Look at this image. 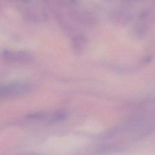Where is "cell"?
<instances>
[{
	"label": "cell",
	"instance_id": "cell-1",
	"mask_svg": "<svg viewBox=\"0 0 155 155\" xmlns=\"http://www.w3.org/2000/svg\"><path fill=\"white\" fill-rule=\"evenodd\" d=\"M3 58L11 62H30L33 60V56L28 52L23 51H6L3 54Z\"/></svg>",
	"mask_w": 155,
	"mask_h": 155
},
{
	"label": "cell",
	"instance_id": "cell-4",
	"mask_svg": "<svg viewBox=\"0 0 155 155\" xmlns=\"http://www.w3.org/2000/svg\"><path fill=\"white\" fill-rule=\"evenodd\" d=\"M73 44L74 45V48L77 50L81 49L82 47H83L84 44V38L82 37H76L73 39Z\"/></svg>",
	"mask_w": 155,
	"mask_h": 155
},
{
	"label": "cell",
	"instance_id": "cell-5",
	"mask_svg": "<svg viewBox=\"0 0 155 155\" xmlns=\"http://www.w3.org/2000/svg\"><path fill=\"white\" fill-rule=\"evenodd\" d=\"M66 115L64 113H56L52 116V121L53 122H58L64 120Z\"/></svg>",
	"mask_w": 155,
	"mask_h": 155
},
{
	"label": "cell",
	"instance_id": "cell-2",
	"mask_svg": "<svg viewBox=\"0 0 155 155\" xmlns=\"http://www.w3.org/2000/svg\"><path fill=\"white\" fill-rule=\"evenodd\" d=\"M70 15L80 23L86 24H93L96 23V18L89 12L83 10H73L70 12Z\"/></svg>",
	"mask_w": 155,
	"mask_h": 155
},
{
	"label": "cell",
	"instance_id": "cell-6",
	"mask_svg": "<svg viewBox=\"0 0 155 155\" xmlns=\"http://www.w3.org/2000/svg\"><path fill=\"white\" fill-rule=\"evenodd\" d=\"M59 3L64 5H74L76 3L77 0H57Z\"/></svg>",
	"mask_w": 155,
	"mask_h": 155
},
{
	"label": "cell",
	"instance_id": "cell-3",
	"mask_svg": "<svg viewBox=\"0 0 155 155\" xmlns=\"http://www.w3.org/2000/svg\"><path fill=\"white\" fill-rule=\"evenodd\" d=\"M23 15L24 18L29 21H36L39 19V16L37 12L31 9H26L23 11Z\"/></svg>",
	"mask_w": 155,
	"mask_h": 155
}]
</instances>
